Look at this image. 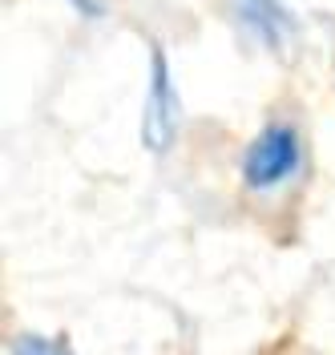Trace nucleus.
Segmentation results:
<instances>
[{
  "instance_id": "1",
  "label": "nucleus",
  "mask_w": 335,
  "mask_h": 355,
  "mask_svg": "<svg viewBox=\"0 0 335 355\" xmlns=\"http://www.w3.org/2000/svg\"><path fill=\"white\" fill-rule=\"evenodd\" d=\"M303 162V141L299 133L275 121L259 133L243 154V182L250 190H279Z\"/></svg>"
},
{
  "instance_id": "2",
  "label": "nucleus",
  "mask_w": 335,
  "mask_h": 355,
  "mask_svg": "<svg viewBox=\"0 0 335 355\" xmlns=\"http://www.w3.org/2000/svg\"><path fill=\"white\" fill-rule=\"evenodd\" d=\"M178 93L170 81V69L162 49H154V69H150V89H146V113H141V141L146 150H170L174 146V133H178Z\"/></svg>"
},
{
  "instance_id": "4",
  "label": "nucleus",
  "mask_w": 335,
  "mask_h": 355,
  "mask_svg": "<svg viewBox=\"0 0 335 355\" xmlns=\"http://www.w3.org/2000/svg\"><path fill=\"white\" fill-rule=\"evenodd\" d=\"M12 355H73L65 339H49V335H37V331H24L12 339Z\"/></svg>"
},
{
  "instance_id": "3",
  "label": "nucleus",
  "mask_w": 335,
  "mask_h": 355,
  "mask_svg": "<svg viewBox=\"0 0 335 355\" xmlns=\"http://www.w3.org/2000/svg\"><path fill=\"white\" fill-rule=\"evenodd\" d=\"M243 12L267 41H279L283 28H287V12H283L279 0H243Z\"/></svg>"
}]
</instances>
